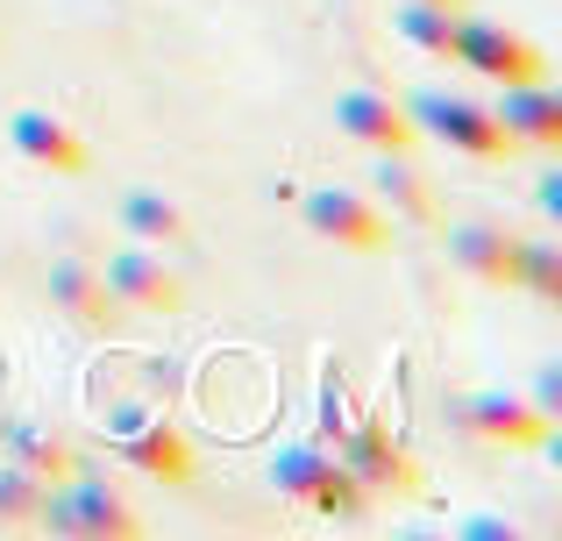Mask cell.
<instances>
[{
    "label": "cell",
    "instance_id": "cell-1",
    "mask_svg": "<svg viewBox=\"0 0 562 541\" xmlns=\"http://www.w3.org/2000/svg\"><path fill=\"white\" fill-rule=\"evenodd\" d=\"M271 485H278V499H300V506H314V514H328V520H357L363 499H371V492L342 471V457H328V449H314V442L278 449Z\"/></svg>",
    "mask_w": 562,
    "mask_h": 541
},
{
    "label": "cell",
    "instance_id": "cell-2",
    "mask_svg": "<svg viewBox=\"0 0 562 541\" xmlns=\"http://www.w3.org/2000/svg\"><path fill=\"white\" fill-rule=\"evenodd\" d=\"M456 57H463L477 79H492V86H535V79H549V57H541V43H527L520 29H506V22H456Z\"/></svg>",
    "mask_w": 562,
    "mask_h": 541
},
{
    "label": "cell",
    "instance_id": "cell-3",
    "mask_svg": "<svg viewBox=\"0 0 562 541\" xmlns=\"http://www.w3.org/2000/svg\"><path fill=\"white\" fill-rule=\"evenodd\" d=\"M406 114H413V128H427L435 143H449V150H463V157H506L513 150L498 114L477 108V100H463V93H420V100H406Z\"/></svg>",
    "mask_w": 562,
    "mask_h": 541
},
{
    "label": "cell",
    "instance_id": "cell-4",
    "mask_svg": "<svg viewBox=\"0 0 562 541\" xmlns=\"http://www.w3.org/2000/svg\"><path fill=\"white\" fill-rule=\"evenodd\" d=\"M463 428L492 449H541L555 435V414H541L520 392H470L463 399Z\"/></svg>",
    "mask_w": 562,
    "mask_h": 541
},
{
    "label": "cell",
    "instance_id": "cell-5",
    "mask_svg": "<svg viewBox=\"0 0 562 541\" xmlns=\"http://www.w3.org/2000/svg\"><path fill=\"white\" fill-rule=\"evenodd\" d=\"M300 214H306L314 236L342 243V250H384V236H392L384 207H378V200H363V193H349V185H321V193H306Z\"/></svg>",
    "mask_w": 562,
    "mask_h": 541
},
{
    "label": "cell",
    "instance_id": "cell-6",
    "mask_svg": "<svg viewBox=\"0 0 562 541\" xmlns=\"http://www.w3.org/2000/svg\"><path fill=\"white\" fill-rule=\"evenodd\" d=\"M449 257H456V271L477 278V285H498V292L520 285V236H506V228H492V222L449 228Z\"/></svg>",
    "mask_w": 562,
    "mask_h": 541
},
{
    "label": "cell",
    "instance_id": "cell-7",
    "mask_svg": "<svg viewBox=\"0 0 562 541\" xmlns=\"http://www.w3.org/2000/svg\"><path fill=\"white\" fill-rule=\"evenodd\" d=\"M335 122H342V136H357L363 150H378V157H406L413 150V114L398 108V100H384V93H342L335 100Z\"/></svg>",
    "mask_w": 562,
    "mask_h": 541
},
{
    "label": "cell",
    "instance_id": "cell-8",
    "mask_svg": "<svg viewBox=\"0 0 562 541\" xmlns=\"http://www.w3.org/2000/svg\"><path fill=\"white\" fill-rule=\"evenodd\" d=\"M498 128L513 143H535V150H562V93H549V79L535 86H498Z\"/></svg>",
    "mask_w": 562,
    "mask_h": 541
},
{
    "label": "cell",
    "instance_id": "cell-9",
    "mask_svg": "<svg viewBox=\"0 0 562 541\" xmlns=\"http://www.w3.org/2000/svg\"><path fill=\"white\" fill-rule=\"evenodd\" d=\"M108 292L128 300V306H143V314H179V306H186V278L171 264H157L150 250L114 257V264H108Z\"/></svg>",
    "mask_w": 562,
    "mask_h": 541
},
{
    "label": "cell",
    "instance_id": "cell-10",
    "mask_svg": "<svg viewBox=\"0 0 562 541\" xmlns=\"http://www.w3.org/2000/svg\"><path fill=\"white\" fill-rule=\"evenodd\" d=\"M335 457H342V471L357 477V485H378V492H406L413 477V457L392 442L384 428H357V435H335Z\"/></svg>",
    "mask_w": 562,
    "mask_h": 541
},
{
    "label": "cell",
    "instance_id": "cell-11",
    "mask_svg": "<svg viewBox=\"0 0 562 541\" xmlns=\"http://www.w3.org/2000/svg\"><path fill=\"white\" fill-rule=\"evenodd\" d=\"M14 150H22L29 165L57 171V179H79V171H86V143L71 136L50 108H22V114H14Z\"/></svg>",
    "mask_w": 562,
    "mask_h": 541
},
{
    "label": "cell",
    "instance_id": "cell-12",
    "mask_svg": "<svg viewBox=\"0 0 562 541\" xmlns=\"http://www.w3.org/2000/svg\"><path fill=\"white\" fill-rule=\"evenodd\" d=\"M43 520H50L57 534H136V514H128L114 492H71V499H57V506H43Z\"/></svg>",
    "mask_w": 562,
    "mask_h": 541
},
{
    "label": "cell",
    "instance_id": "cell-13",
    "mask_svg": "<svg viewBox=\"0 0 562 541\" xmlns=\"http://www.w3.org/2000/svg\"><path fill=\"white\" fill-rule=\"evenodd\" d=\"M122 457L136 463V471H150V477H171V485L192 471V442H186L179 428H165V420H143V428H128V435H122Z\"/></svg>",
    "mask_w": 562,
    "mask_h": 541
},
{
    "label": "cell",
    "instance_id": "cell-14",
    "mask_svg": "<svg viewBox=\"0 0 562 541\" xmlns=\"http://www.w3.org/2000/svg\"><path fill=\"white\" fill-rule=\"evenodd\" d=\"M50 300L65 306L79 328H108V314H114V292H108V278H93L86 264H50Z\"/></svg>",
    "mask_w": 562,
    "mask_h": 541
},
{
    "label": "cell",
    "instance_id": "cell-15",
    "mask_svg": "<svg viewBox=\"0 0 562 541\" xmlns=\"http://www.w3.org/2000/svg\"><path fill=\"white\" fill-rule=\"evenodd\" d=\"M122 228H128V236H143V243H186L192 236L186 207H179V200H165V193H128L122 200Z\"/></svg>",
    "mask_w": 562,
    "mask_h": 541
},
{
    "label": "cell",
    "instance_id": "cell-16",
    "mask_svg": "<svg viewBox=\"0 0 562 541\" xmlns=\"http://www.w3.org/2000/svg\"><path fill=\"white\" fill-rule=\"evenodd\" d=\"M456 22L463 8H420V0H398V36L427 57H456Z\"/></svg>",
    "mask_w": 562,
    "mask_h": 541
},
{
    "label": "cell",
    "instance_id": "cell-17",
    "mask_svg": "<svg viewBox=\"0 0 562 541\" xmlns=\"http://www.w3.org/2000/svg\"><path fill=\"white\" fill-rule=\"evenodd\" d=\"M378 193H384V207H392V222H398V214H413V222H435V193H427V185H420V171H413V165H398V157H384Z\"/></svg>",
    "mask_w": 562,
    "mask_h": 541
},
{
    "label": "cell",
    "instance_id": "cell-18",
    "mask_svg": "<svg viewBox=\"0 0 562 541\" xmlns=\"http://www.w3.org/2000/svg\"><path fill=\"white\" fill-rule=\"evenodd\" d=\"M520 292L541 306H562V250L555 243H520Z\"/></svg>",
    "mask_w": 562,
    "mask_h": 541
},
{
    "label": "cell",
    "instance_id": "cell-19",
    "mask_svg": "<svg viewBox=\"0 0 562 541\" xmlns=\"http://www.w3.org/2000/svg\"><path fill=\"white\" fill-rule=\"evenodd\" d=\"M14 463L36 471V477H71V442L65 435H22V442H14Z\"/></svg>",
    "mask_w": 562,
    "mask_h": 541
},
{
    "label": "cell",
    "instance_id": "cell-20",
    "mask_svg": "<svg viewBox=\"0 0 562 541\" xmlns=\"http://www.w3.org/2000/svg\"><path fill=\"white\" fill-rule=\"evenodd\" d=\"M43 506H50V492H43L36 471H22V463L0 471V514H8V520H29V514H43Z\"/></svg>",
    "mask_w": 562,
    "mask_h": 541
},
{
    "label": "cell",
    "instance_id": "cell-21",
    "mask_svg": "<svg viewBox=\"0 0 562 541\" xmlns=\"http://www.w3.org/2000/svg\"><path fill=\"white\" fill-rule=\"evenodd\" d=\"M420 8H463V0H420Z\"/></svg>",
    "mask_w": 562,
    "mask_h": 541
}]
</instances>
